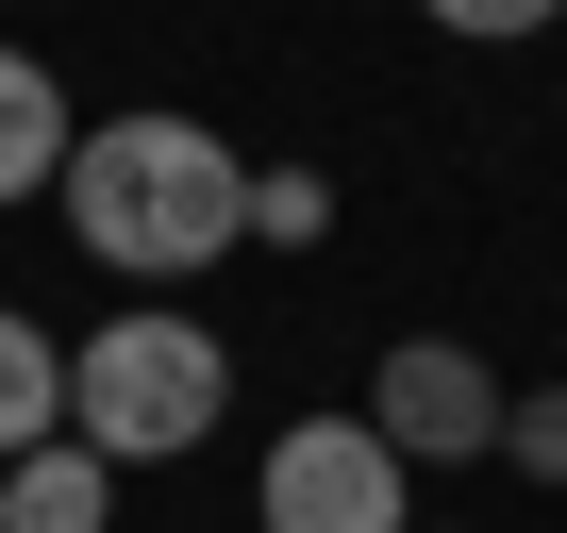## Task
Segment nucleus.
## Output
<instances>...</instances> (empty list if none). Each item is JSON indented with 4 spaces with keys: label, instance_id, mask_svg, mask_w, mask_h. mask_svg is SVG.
Segmentation results:
<instances>
[{
    "label": "nucleus",
    "instance_id": "1",
    "mask_svg": "<svg viewBox=\"0 0 567 533\" xmlns=\"http://www.w3.org/2000/svg\"><path fill=\"white\" fill-rule=\"evenodd\" d=\"M51 200H68L84 266H117V284H184V266H234V250H250V167H234V134H200V117H167V101L84 117V150H68Z\"/></svg>",
    "mask_w": 567,
    "mask_h": 533
},
{
    "label": "nucleus",
    "instance_id": "3",
    "mask_svg": "<svg viewBox=\"0 0 567 533\" xmlns=\"http://www.w3.org/2000/svg\"><path fill=\"white\" fill-rule=\"evenodd\" d=\"M250 516H267V533H417V483H401V450H384L368 417H301V433L267 450Z\"/></svg>",
    "mask_w": 567,
    "mask_h": 533
},
{
    "label": "nucleus",
    "instance_id": "9",
    "mask_svg": "<svg viewBox=\"0 0 567 533\" xmlns=\"http://www.w3.org/2000/svg\"><path fill=\"white\" fill-rule=\"evenodd\" d=\"M501 467H534V483H567V384H534V400H501Z\"/></svg>",
    "mask_w": 567,
    "mask_h": 533
},
{
    "label": "nucleus",
    "instance_id": "2",
    "mask_svg": "<svg viewBox=\"0 0 567 533\" xmlns=\"http://www.w3.org/2000/svg\"><path fill=\"white\" fill-rule=\"evenodd\" d=\"M217 400H234V351H217L184 301H134V317H101V334L68 351V433H84L101 467H184V450L217 433Z\"/></svg>",
    "mask_w": 567,
    "mask_h": 533
},
{
    "label": "nucleus",
    "instance_id": "10",
    "mask_svg": "<svg viewBox=\"0 0 567 533\" xmlns=\"http://www.w3.org/2000/svg\"><path fill=\"white\" fill-rule=\"evenodd\" d=\"M417 18H434V34H467V51H517V34H550V18H567V0H417Z\"/></svg>",
    "mask_w": 567,
    "mask_h": 533
},
{
    "label": "nucleus",
    "instance_id": "5",
    "mask_svg": "<svg viewBox=\"0 0 567 533\" xmlns=\"http://www.w3.org/2000/svg\"><path fill=\"white\" fill-rule=\"evenodd\" d=\"M0 533H117V467H101L84 433L18 450V467H0Z\"/></svg>",
    "mask_w": 567,
    "mask_h": 533
},
{
    "label": "nucleus",
    "instance_id": "4",
    "mask_svg": "<svg viewBox=\"0 0 567 533\" xmlns=\"http://www.w3.org/2000/svg\"><path fill=\"white\" fill-rule=\"evenodd\" d=\"M501 367L484 351H451V334H401L384 367H368V433L401 450V467H467V450H501Z\"/></svg>",
    "mask_w": 567,
    "mask_h": 533
},
{
    "label": "nucleus",
    "instance_id": "8",
    "mask_svg": "<svg viewBox=\"0 0 567 533\" xmlns=\"http://www.w3.org/2000/svg\"><path fill=\"white\" fill-rule=\"evenodd\" d=\"M334 233V184L318 167H250V250H318Z\"/></svg>",
    "mask_w": 567,
    "mask_h": 533
},
{
    "label": "nucleus",
    "instance_id": "11",
    "mask_svg": "<svg viewBox=\"0 0 567 533\" xmlns=\"http://www.w3.org/2000/svg\"><path fill=\"white\" fill-rule=\"evenodd\" d=\"M417 533H434V516H417Z\"/></svg>",
    "mask_w": 567,
    "mask_h": 533
},
{
    "label": "nucleus",
    "instance_id": "7",
    "mask_svg": "<svg viewBox=\"0 0 567 533\" xmlns=\"http://www.w3.org/2000/svg\"><path fill=\"white\" fill-rule=\"evenodd\" d=\"M68 433V351L18 317V301H0V467H18V450H51Z\"/></svg>",
    "mask_w": 567,
    "mask_h": 533
},
{
    "label": "nucleus",
    "instance_id": "6",
    "mask_svg": "<svg viewBox=\"0 0 567 533\" xmlns=\"http://www.w3.org/2000/svg\"><path fill=\"white\" fill-rule=\"evenodd\" d=\"M68 150H84L68 84H51L34 51H0V200H51V184H68Z\"/></svg>",
    "mask_w": 567,
    "mask_h": 533
}]
</instances>
